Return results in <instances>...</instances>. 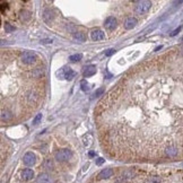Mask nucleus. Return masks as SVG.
Here are the masks:
<instances>
[{"label": "nucleus", "instance_id": "f257e3e1", "mask_svg": "<svg viewBox=\"0 0 183 183\" xmlns=\"http://www.w3.org/2000/svg\"><path fill=\"white\" fill-rule=\"evenodd\" d=\"M143 88L122 77L98 103L104 153L118 161L165 159L175 147L183 158V45L133 68Z\"/></svg>", "mask_w": 183, "mask_h": 183}, {"label": "nucleus", "instance_id": "f03ea898", "mask_svg": "<svg viewBox=\"0 0 183 183\" xmlns=\"http://www.w3.org/2000/svg\"><path fill=\"white\" fill-rule=\"evenodd\" d=\"M36 59H37L36 54H35L34 52H32V51H25V52H23V53L20 54V57H19V60H20L24 65H26V66H31V65L35 63V62H36Z\"/></svg>", "mask_w": 183, "mask_h": 183}, {"label": "nucleus", "instance_id": "7ed1b4c3", "mask_svg": "<svg viewBox=\"0 0 183 183\" xmlns=\"http://www.w3.org/2000/svg\"><path fill=\"white\" fill-rule=\"evenodd\" d=\"M73 156L71 150L69 149H60L55 153L54 157L58 162H67L70 159V157Z\"/></svg>", "mask_w": 183, "mask_h": 183}, {"label": "nucleus", "instance_id": "20e7f679", "mask_svg": "<svg viewBox=\"0 0 183 183\" xmlns=\"http://www.w3.org/2000/svg\"><path fill=\"white\" fill-rule=\"evenodd\" d=\"M150 7H151L150 1H147V0L139 1V2H137V6H136V13L139 15H144L150 9Z\"/></svg>", "mask_w": 183, "mask_h": 183}, {"label": "nucleus", "instance_id": "39448f33", "mask_svg": "<svg viewBox=\"0 0 183 183\" xmlns=\"http://www.w3.org/2000/svg\"><path fill=\"white\" fill-rule=\"evenodd\" d=\"M23 162H24V164L26 165V166H32V165H34V163H35V155H34L33 153H31V151L26 153V154L24 155Z\"/></svg>", "mask_w": 183, "mask_h": 183}, {"label": "nucleus", "instance_id": "423d86ee", "mask_svg": "<svg viewBox=\"0 0 183 183\" xmlns=\"http://www.w3.org/2000/svg\"><path fill=\"white\" fill-rule=\"evenodd\" d=\"M113 170L112 168H104V170H102L100 173H98V175H97V179L98 180H106V179H109L111 178L112 175H113Z\"/></svg>", "mask_w": 183, "mask_h": 183}, {"label": "nucleus", "instance_id": "0eeeda50", "mask_svg": "<svg viewBox=\"0 0 183 183\" xmlns=\"http://www.w3.org/2000/svg\"><path fill=\"white\" fill-rule=\"evenodd\" d=\"M104 26H105V28L109 30V31L114 30L115 26H116V19L114 18L113 16H109L108 18L105 19V22H104Z\"/></svg>", "mask_w": 183, "mask_h": 183}, {"label": "nucleus", "instance_id": "6e6552de", "mask_svg": "<svg viewBox=\"0 0 183 183\" xmlns=\"http://www.w3.org/2000/svg\"><path fill=\"white\" fill-rule=\"evenodd\" d=\"M91 37L93 41H102V40H104L105 35H104L103 31H101V30H94L91 33Z\"/></svg>", "mask_w": 183, "mask_h": 183}, {"label": "nucleus", "instance_id": "1a4fd4ad", "mask_svg": "<svg viewBox=\"0 0 183 183\" xmlns=\"http://www.w3.org/2000/svg\"><path fill=\"white\" fill-rule=\"evenodd\" d=\"M22 178L25 181H31L34 178V172L31 168H25L24 171H22Z\"/></svg>", "mask_w": 183, "mask_h": 183}, {"label": "nucleus", "instance_id": "9d476101", "mask_svg": "<svg viewBox=\"0 0 183 183\" xmlns=\"http://www.w3.org/2000/svg\"><path fill=\"white\" fill-rule=\"evenodd\" d=\"M137 19L135 18V17H128V18L126 19V22H124V28L126 30H132L136 25H137Z\"/></svg>", "mask_w": 183, "mask_h": 183}, {"label": "nucleus", "instance_id": "9b49d317", "mask_svg": "<svg viewBox=\"0 0 183 183\" xmlns=\"http://www.w3.org/2000/svg\"><path fill=\"white\" fill-rule=\"evenodd\" d=\"M14 116V114L8 110H1V114H0V118H1V121H9L11 120Z\"/></svg>", "mask_w": 183, "mask_h": 183}, {"label": "nucleus", "instance_id": "f8f14e48", "mask_svg": "<svg viewBox=\"0 0 183 183\" xmlns=\"http://www.w3.org/2000/svg\"><path fill=\"white\" fill-rule=\"evenodd\" d=\"M36 182L37 183H52V180H51V178H50L48 174L42 173V174H40V175L37 176Z\"/></svg>", "mask_w": 183, "mask_h": 183}, {"label": "nucleus", "instance_id": "ddd939ff", "mask_svg": "<svg viewBox=\"0 0 183 183\" xmlns=\"http://www.w3.org/2000/svg\"><path fill=\"white\" fill-rule=\"evenodd\" d=\"M96 73V67L95 66H88L84 70V77H92Z\"/></svg>", "mask_w": 183, "mask_h": 183}, {"label": "nucleus", "instance_id": "4468645a", "mask_svg": "<svg viewBox=\"0 0 183 183\" xmlns=\"http://www.w3.org/2000/svg\"><path fill=\"white\" fill-rule=\"evenodd\" d=\"M76 76V73L70 68H65V78L68 80H71L73 77Z\"/></svg>", "mask_w": 183, "mask_h": 183}, {"label": "nucleus", "instance_id": "2eb2a0df", "mask_svg": "<svg viewBox=\"0 0 183 183\" xmlns=\"http://www.w3.org/2000/svg\"><path fill=\"white\" fill-rule=\"evenodd\" d=\"M73 38L78 42H85L86 41V34L84 32H77V33H75Z\"/></svg>", "mask_w": 183, "mask_h": 183}, {"label": "nucleus", "instance_id": "dca6fc26", "mask_svg": "<svg viewBox=\"0 0 183 183\" xmlns=\"http://www.w3.org/2000/svg\"><path fill=\"white\" fill-rule=\"evenodd\" d=\"M53 13L50 10V9H48V10H45L44 11V14H43V18H44V20L45 22H48V23H50L52 19H53Z\"/></svg>", "mask_w": 183, "mask_h": 183}, {"label": "nucleus", "instance_id": "f3484780", "mask_svg": "<svg viewBox=\"0 0 183 183\" xmlns=\"http://www.w3.org/2000/svg\"><path fill=\"white\" fill-rule=\"evenodd\" d=\"M81 58H83V55L80 54V53H77V54L70 55V57H69V60L73 61V62H76V61H79Z\"/></svg>", "mask_w": 183, "mask_h": 183}, {"label": "nucleus", "instance_id": "a211bd4d", "mask_svg": "<svg viewBox=\"0 0 183 183\" xmlns=\"http://www.w3.org/2000/svg\"><path fill=\"white\" fill-rule=\"evenodd\" d=\"M31 17V15H30V13H27V11H22L20 13V19L23 20V22H26V20H28Z\"/></svg>", "mask_w": 183, "mask_h": 183}, {"label": "nucleus", "instance_id": "6ab92c4d", "mask_svg": "<svg viewBox=\"0 0 183 183\" xmlns=\"http://www.w3.org/2000/svg\"><path fill=\"white\" fill-rule=\"evenodd\" d=\"M5 31H6V33H11L15 31V27L10 24H5Z\"/></svg>", "mask_w": 183, "mask_h": 183}, {"label": "nucleus", "instance_id": "aec40b11", "mask_svg": "<svg viewBox=\"0 0 183 183\" xmlns=\"http://www.w3.org/2000/svg\"><path fill=\"white\" fill-rule=\"evenodd\" d=\"M103 93H104V88H98L97 91L93 94V98H95V97H98V96L103 95Z\"/></svg>", "mask_w": 183, "mask_h": 183}, {"label": "nucleus", "instance_id": "412c9836", "mask_svg": "<svg viewBox=\"0 0 183 183\" xmlns=\"http://www.w3.org/2000/svg\"><path fill=\"white\" fill-rule=\"evenodd\" d=\"M81 89L84 92H87L89 89V87H88V84H87V81L86 80H83L81 81Z\"/></svg>", "mask_w": 183, "mask_h": 183}, {"label": "nucleus", "instance_id": "4be33fe9", "mask_svg": "<svg viewBox=\"0 0 183 183\" xmlns=\"http://www.w3.org/2000/svg\"><path fill=\"white\" fill-rule=\"evenodd\" d=\"M42 120V114H36V116L33 119V124H37Z\"/></svg>", "mask_w": 183, "mask_h": 183}, {"label": "nucleus", "instance_id": "5701e85b", "mask_svg": "<svg viewBox=\"0 0 183 183\" xmlns=\"http://www.w3.org/2000/svg\"><path fill=\"white\" fill-rule=\"evenodd\" d=\"M114 52H115V50H114V49H109V50H106V51H105V55H106V57H110V55H112Z\"/></svg>", "mask_w": 183, "mask_h": 183}, {"label": "nucleus", "instance_id": "b1692460", "mask_svg": "<svg viewBox=\"0 0 183 183\" xmlns=\"http://www.w3.org/2000/svg\"><path fill=\"white\" fill-rule=\"evenodd\" d=\"M104 163V159L103 158H97V161H96V164L97 165H101Z\"/></svg>", "mask_w": 183, "mask_h": 183}, {"label": "nucleus", "instance_id": "393cba45", "mask_svg": "<svg viewBox=\"0 0 183 183\" xmlns=\"http://www.w3.org/2000/svg\"><path fill=\"white\" fill-rule=\"evenodd\" d=\"M42 42H43V43H52V41H51V40H43Z\"/></svg>", "mask_w": 183, "mask_h": 183}]
</instances>
